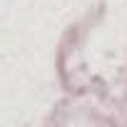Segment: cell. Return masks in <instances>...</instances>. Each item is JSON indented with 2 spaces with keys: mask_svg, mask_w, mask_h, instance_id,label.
Wrapping results in <instances>:
<instances>
[]
</instances>
